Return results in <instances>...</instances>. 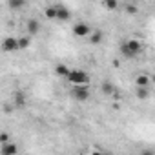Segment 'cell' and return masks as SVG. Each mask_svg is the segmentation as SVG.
I'll use <instances>...</instances> for the list:
<instances>
[{
  "label": "cell",
  "instance_id": "19",
  "mask_svg": "<svg viewBox=\"0 0 155 155\" xmlns=\"http://www.w3.org/2000/svg\"><path fill=\"white\" fill-rule=\"evenodd\" d=\"M0 142H2V144H6V142H9V133H0Z\"/></svg>",
  "mask_w": 155,
  "mask_h": 155
},
{
  "label": "cell",
  "instance_id": "1",
  "mask_svg": "<svg viewBox=\"0 0 155 155\" xmlns=\"http://www.w3.org/2000/svg\"><path fill=\"white\" fill-rule=\"evenodd\" d=\"M66 79L71 86H90V75L84 69H69Z\"/></svg>",
  "mask_w": 155,
  "mask_h": 155
},
{
  "label": "cell",
  "instance_id": "20",
  "mask_svg": "<svg viewBox=\"0 0 155 155\" xmlns=\"http://www.w3.org/2000/svg\"><path fill=\"white\" fill-rule=\"evenodd\" d=\"M126 11H128L130 15H135V13H137V8L131 6V4H128V6H126Z\"/></svg>",
  "mask_w": 155,
  "mask_h": 155
},
{
  "label": "cell",
  "instance_id": "6",
  "mask_svg": "<svg viewBox=\"0 0 155 155\" xmlns=\"http://www.w3.org/2000/svg\"><path fill=\"white\" fill-rule=\"evenodd\" d=\"M2 49L8 51V53L18 49V48H17V38H15V37H6V38L2 40Z\"/></svg>",
  "mask_w": 155,
  "mask_h": 155
},
{
  "label": "cell",
  "instance_id": "22",
  "mask_svg": "<svg viewBox=\"0 0 155 155\" xmlns=\"http://www.w3.org/2000/svg\"><path fill=\"white\" fill-rule=\"evenodd\" d=\"M140 155H153V151H151V150H146V151H142Z\"/></svg>",
  "mask_w": 155,
  "mask_h": 155
},
{
  "label": "cell",
  "instance_id": "14",
  "mask_svg": "<svg viewBox=\"0 0 155 155\" xmlns=\"http://www.w3.org/2000/svg\"><path fill=\"white\" fill-rule=\"evenodd\" d=\"M135 95H137L139 99H142V101H144V99H148V97H150V90H148V88H137Z\"/></svg>",
  "mask_w": 155,
  "mask_h": 155
},
{
  "label": "cell",
  "instance_id": "16",
  "mask_svg": "<svg viewBox=\"0 0 155 155\" xmlns=\"http://www.w3.org/2000/svg\"><path fill=\"white\" fill-rule=\"evenodd\" d=\"M24 6H26L24 0H9V8H11V9H20V8H24Z\"/></svg>",
  "mask_w": 155,
  "mask_h": 155
},
{
  "label": "cell",
  "instance_id": "12",
  "mask_svg": "<svg viewBox=\"0 0 155 155\" xmlns=\"http://www.w3.org/2000/svg\"><path fill=\"white\" fill-rule=\"evenodd\" d=\"M55 73H57L58 77H68V73H69V68H68L66 64H58V66L55 68Z\"/></svg>",
  "mask_w": 155,
  "mask_h": 155
},
{
  "label": "cell",
  "instance_id": "15",
  "mask_svg": "<svg viewBox=\"0 0 155 155\" xmlns=\"http://www.w3.org/2000/svg\"><path fill=\"white\" fill-rule=\"evenodd\" d=\"M44 13H46L48 18H57V6H48Z\"/></svg>",
  "mask_w": 155,
  "mask_h": 155
},
{
  "label": "cell",
  "instance_id": "4",
  "mask_svg": "<svg viewBox=\"0 0 155 155\" xmlns=\"http://www.w3.org/2000/svg\"><path fill=\"white\" fill-rule=\"evenodd\" d=\"M90 33H91V28L86 22H77L73 26V35L75 37H88Z\"/></svg>",
  "mask_w": 155,
  "mask_h": 155
},
{
  "label": "cell",
  "instance_id": "11",
  "mask_svg": "<svg viewBox=\"0 0 155 155\" xmlns=\"http://www.w3.org/2000/svg\"><path fill=\"white\" fill-rule=\"evenodd\" d=\"M29 44H31V38H29V37H20V38H17V48H18V49H26V48H29Z\"/></svg>",
  "mask_w": 155,
  "mask_h": 155
},
{
  "label": "cell",
  "instance_id": "3",
  "mask_svg": "<svg viewBox=\"0 0 155 155\" xmlns=\"http://www.w3.org/2000/svg\"><path fill=\"white\" fill-rule=\"evenodd\" d=\"M71 97L77 102H86L90 99V88L88 86H73L71 88Z\"/></svg>",
  "mask_w": 155,
  "mask_h": 155
},
{
  "label": "cell",
  "instance_id": "21",
  "mask_svg": "<svg viewBox=\"0 0 155 155\" xmlns=\"http://www.w3.org/2000/svg\"><path fill=\"white\" fill-rule=\"evenodd\" d=\"M90 155H108V153H104V151H97V150H95V151H91Z\"/></svg>",
  "mask_w": 155,
  "mask_h": 155
},
{
  "label": "cell",
  "instance_id": "7",
  "mask_svg": "<svg viewBox=\"0 0 155 155\" xmlns=\"http://www.w3.org/2000/svg\"><path fill=\"white\" fill-rule=\"evenodd\" d=\"M135 84H137V88H148V86H150V77H148L146 73H140V75H137Z\"/></svg>",
  "mask_w": 155,
  "mask_h": 155
},
{
  "label": "cell",
  "instance_id": "13",
  "mask_svg": "<svg viewBox=\"0 0 155 155\" xmlns=\"http://www.w3.org/2000/svg\"><path fill=\"white\" fill-rule=\"evenodd\" d=\"M15 104H17L18 108L26 104V95H24V91H17V93H15Z\"/></svg>",
  "mask_w": 155,
  "mask_h": 155
},
{
  "label": "cell",
  "instance_id": "2",
  "mask_svg": "<svg viewBox=\"0 0 155 155\" xmlns=\"http://www.w3.org/2000/svg\"><path fill=\"white\" fill-rule=\"evenodd\" d=\"M140 51H142V44H140V40H137V38H131V40H126V42L120 44V53H122V57H126V58H133V57H137Z\"/></svg>",
  "mask_w": 155,
  "mask_h": 155
},
{
  "label": "cell",
  "instance_id": "10",
  "mask_svg": "<svg viewBox=\"0 0 155 155\" xmlns=\"http://www.w3.org/2000/svg\"><path fill=\"white\" fill-rule=\"evenodd\" d=\"M102 38H104V35H102V31L101 29H95V31H91V44H101L102 42Z\"/></svg>",
  "mask_w": 155,
  "mask_h": 155
},
{
  "label": "cell",
  "instance_id": "9",
  "mask_svg": "<svg viewBox=\"0 0 155 155\" xmlns=\"http://www.w3.org/2000/svg\"><path fill=\"white\" fill-rule=\"evenodd\" d=\"M28 31H29V35H37V33L40 31V22L35 20V18L28 20Z\"/></svg>",
  "mask_w": 155,
  "mask_h": 155
},
{
  "label": "cell",
  "instance_id": "5",
  "mask_svg": "<svg viewBox=\"0 0 155 155\" xmlns=\"http://www.w3.org/2000/svg\"><path fill=\"white\" fill-rule=\"evenodd\" d=\"M17 151H18V148H17V144L11 142V140L0 146V155H17Z\"/></svg>",
  "mask_w": 155,
  "mask_h": 155
},
{
  "label": "cell",
  "instance_id": "8",
  "mask_svg": "<svg viewBox=\"0 0 155 155\" xmlns=\"http://www.w3.org/2000/svg\"><path fill=\"white\" fill-rule=\"evenodd\" d=\"M69 17H71V13H69L68 8L57 6V18H58V20H69Z\"/></svg>",
  "mask_w": 155,
  "mask_h": 155
},
{
  "label": "cell",
  "instance_id": "17",
  "mask_svg": "<svg viewBox=\"0 0 155 155\" xmlns=\"http://www.w3.org/2000/svg\"><path fill=\"white\" fill-rule=\"evenodd\" d=\"M102 91H104L106 95H111V93L115 91V88H113V84H111V82H108V81H106V82H102Z\"/></svg>",
  "mask_w": 155,
  "mask_h": 155
},
{
  "label": "cell",
  "instance_id": "18",
  "mask_svg": "<svg viewBox=\"0 0 155 155\" xmlns=\"http://www.w3.org/2000/svg\"><path fill=\"white\" fill-rule=\"evenodd\" d=\"M104 8L110 9V11H113V9L119 8V2H117V0H106V2H104Z\"/></svg>",
  "mask_w": 155,
  "mask_h": 155
}]
</instances>
